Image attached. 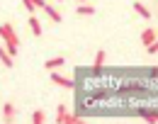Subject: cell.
I'll list each match as a JSON object with an SVG mask.
<instances>
[{
  "label": "cell",
  "instance_id": "obj_20",
  "mask_svg": "<svg viewBox=\"0 0 158 124\" xmlns=\"http://www.w3.org/2000/svg\"><path fill=\"white\" fill-rule=\"evenodd\" d=\"M148 73H151V78H158V68H151Z\"/></svg>",
  "mask_w": 158,
  "mask_h": 124
},
{
  "label": "cell",
  "instance_id": "obj_11",
  "mask_svg": "<svg viewBox=\"0 0 158 124\" xmlns=\"http://www.w3.org/2000/svg\"><path fill=\"white\" fill-rule=\"evenodd\" d=\"M134 10H136L139 15L143 17V20H151V12H148V7L143 5V2H139V0H134Z\"/></svg>",
  "mask_w": 158,
  "mask_h": 124
},
{
  "label": "cell",
  "instance_id": "obj_7",
  "mask_svg": "<svg viewBox=\"0 0 158 124\" xmlns=\"http://www.w3.org/2000/svg\"><path fill=\"white\" fill-rule=\"evenodd\" d=\"M41 10H44V12L49 15V20H54V22H61V20H63V17H61V12L56 10V7H54V5H49V2H46V5L41 7Z\"/></svg>",
  "mask_w": 158,
  "mask_h": 124
},
{
  "label": "cell",
  "instance_id": "obj_3",
  "mask_svg": "<svg viewBox=\"0 0 158 124\" xmlns=\"http://www.w3.org/2000/svg\"><path fill=\"white\" fill-rule=\"evenodd\" d=\"M139 117L148 124H158V110H139Z\"/></svg>",
  "mask_w": 158,
  "mask_h": 124
},
{
  "label": "cell",
  "instance_id": "obj_15",
  "mask_svg": "<svg viewBox=\"0 0 158 124\" xmlns=\"http://www.w3.org/2000/svg\"><path fill=\"white\" fill-rule=\"evenodd\" d=\"M146 51H148V54H156V51H158V39L153 41L151 46H146Z\"/></svg>",
  "mask_w": 158,
  "mask_h": 124
},
{
  "label": "cell",
  "instance_id": "obj_1",
  "mask_svg": "<svg viewBox=\"0 0 158 124\" xmlns=\"http://www.w3.org/2000/svg\"><path fill=\"white\" fill-rule=\"evenodd\" d=\"M0 37H2V41H5L7 54L15 59V56H17V51H20V37L15 34L12 24H0Z\"/></svg>",
  "mask_w": 158,
  "mask_h": 124
},
{
  "label": "cell",
  "instance_id": "obj_4",
  "mask_svg": "<svg viewBox=\"0 0 158 124\" xmlns=\"http://www.w3.org/2000/svg\"><path fill=\"white\" fill-rule=\"evenodd\" d=\"M15 114H17V110H15V105H12V102H7L5 107H2V119H5V124H12Z\"/></svg>",
  "mask_w": 158,
  "mask_h": 124
},
{
  "label": "cell",
  "instance_id": "obj_16",
  "mask_svg": "<svg viewBox=\"0 0 158 124\" xmlns=\"http://www.w3.org/2000/svg\"><path fill=\"white\" fill-rule=\"evenodd\" d=\"M22 5H24L29 12H34V5H32V0H22Z\"/></svg>",
  "mask_w": 158,
  "mask_h": 124
},
{
  "label": "cell",
  "instance_id": "obj_17",
  "mask_svg": "<svg viewBox=\"0 0 158 124\" xmlns=\"http://www.w3.org/2000/svg\"><path fill=\"white\" fill-rule=\"evenodd\" d=\"M32 5H34V7H44V5H46V0H32Z\"/></svg>",
  "mask_w": 158,
  "mask_h": 124
},
{
  "label": "cell",
  "instance_id": "obj_2",
  "mask_svg": "<svg viewBox=\"0 0 158 124\" xmlns=\"http://www.w3.org/2000/svg\"><path fill=\"white\" fill-rule=\"evenodd\" d=\"M51 83H54V85H61V88H66V90H73V88H76V81L61 76V73H56V71H51Z\"/></svg>",
  "mask_w": 158,
  "mask_h": 124
},
{
  "label": "cell",
  "instance_id": "obj_10",
  "mask_svg": "<svg viewBox=\"0 0 158 124\" xmlns=\"http://www.w3.org/2000/svg\"><path fill=\"white\" fill-rule=\"evenodd\" d=\"M63 63H66V59H63V56H56V59H49V61H46V71H56V68H61Z\"/></svg>",
  "mask_w": 158,
  "mask_h": 124
},
{
  "label": "cell",
  "instance_id": "obj_19",
  "mask_svg": "<svg viewBox=\"0 0 158 124\" xmlns=\"http://www.w3.org/2000/svg\"><path fill=\"white\" fill-rule=\"evenodd\" d=\"M73 117H76V124H88L85 119H83V117H78V114H73Z\"/></svg>",
  "mask_w": 158,
  "mask_h": 124
},
{
  "label": "cell",
  "instance_id": "obj_21",
  "mask_svg": "<svg viewBox=\"0 0 158 124\" xmlns=\"http://www.w3.org/2000/svg\"><path fill=\"white\" fill-rule=\"evenodd\" d=\"M78 2H80V5H83V2H85V0H78Z\"/></svg>",
  "mask_w": 158,
  "mask_h": 124
},
{
  "label": "cell",
  "instance_id": "obj_6",
  "mask_svg": "<svg viewBox=\"0 0 158 124\" xmlns=\"http://www.w3.org/2000/svg\"><path fill=\"white\" fill-rule=\"evenodd\" d=\"M153 41H156V29H143L141 32V44L143 46H151Z\"/></svg>",
  "mask_w": 158,
  "mask_h": 124
},
{
  "label": "cell",
  "instance_id": "obj_12",
  "mask_svg": "<svg viewBox=\"0 0 158 124\" xmlns=\"http://www.w3.org/2000/svg\"><path fill=\"white\" fill-rule=\"evenodd\" d=\"M0 61H2V66H7V68H12V63H15V59L7 54L5 46H0Z\"/></svg>",
  "mask_w": 158,
  "mask_h": 124
},
{
  "label": "cell",
  "instance_id": "obj_13",
  "mask_svg": "<svg viewBox=\"0 0 158 124\" xmlns=\"http://www.w3.org/2000/svg\"><path fill=\"white\" fill-rule=\"evenodd\" d=\"M44 117H46L44 110H34L32 112V124H44Z\"/></svg>",
  "mask_w": 158,
  "mask_h": 124
},
{
  "label": "cell",
  "instance_id": "obj_18",
  "mask_svg": "<svg viewBox=\"0 0 158 124\" xmlns=\"http://www.w3.org/2000/svg\"><path fill=\"white\" fill-rule=\"evenodd\" d=\"M63 124H76V117H73V114H68V119H66Z\"/></svg>",
  "mask_w": 158,
  "mask_h": 124
},
{
  "label": "cell",
  "instance_id": "obj_5",
  "mask_svg": "<svg viewBox=\"0 0 158 124\" xmlns=\"http://www.w3.org/2000/svg\"><path fill=\"white\" fill-rule=\"evenodd\" d=\"M105 59H107V54H105V49H100L98 54H95V59H93V71H95V73H100V68H102Z\"/></svg>",
  "mask_w": 158,
  "mask_h": 124
},
{
  "label": "cell",
  "instance_id": "obj_9",
  "mask_svg": "<svg viewBox=\"0 0 158 124\" xmlns=\"http://www.w3.org/2000/svg\"><path fill=\"white\" fill-rule=\"evenodd\" d=\"M27 22H29V29H32V34H34V37H41V24H39V20H37L34 15H29V17H27Z\"/></svg>",
  "mask_w": 158,
  "mask_h": 124
},
{
  "label": "cell",
  "instance_id": "obj_8",
  "mask_svg": "<svg viewBox=\"0 0 158 124\" xmlns=\"http://www.w3.org/2000/svg\"><path fill=\"white\" fill-rule=\"evenodd\" d=\"M66 119H68V110H66L63 102H59L56 105V124H63Z\"/></svg>",
  "mask_w": 158,
  "mask_h": 124
},
{
  "label": "cell",
  "instance_id": "obj_14",
  "mask_svg": "<svg viewBox=\"0 0 158 124\" xmlns=\"http://www.w3.org/2000/svg\"><path fill=\"white\" fill-rule=\"evenodd\" d=\"M76 12H78V15H95V7H93V5H78Z\"/></svg>",
  "mask_w": 158,
  "mask_h": 124
}]
</instances>
